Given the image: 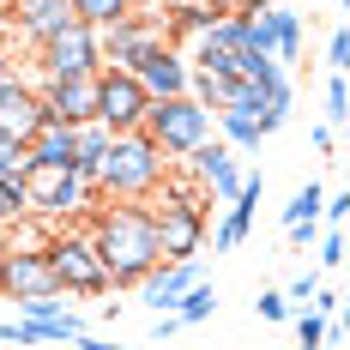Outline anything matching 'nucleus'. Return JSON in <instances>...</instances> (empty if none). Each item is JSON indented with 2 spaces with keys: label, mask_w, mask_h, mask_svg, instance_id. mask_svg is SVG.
<instances>
[{
  "label": "nucleus",
  "mask_w": 350,
  "mask_h": 350,
  "mask_svg": "<svg viewBox=\"0 0 350 350\" xmlns=\"http://www.w3.org/2000/svg\"><path fill=\"white\" fill-rule=\"evenodd\" d=\"M79 224L91 236V254L103 266L109 290H133L157 266V230H151V211L145 206H133V200H97Z\"/></svg>",
  "instance_id": "nucleus-1"
},
{
  "label": "nucleus",
  "mask_w": 350,
  "mask_h": 350,
  "mask_svg": "<svg viewBox=\"0 0 350 350\" xmlns=\"http://www.w3.org/2000/svg\"><path fill=\"white\" fill-rule=\"evenodd\" d=\"M170 170L175 163L145 133H121V139H109V157H103V170H97V200H133V206H145L163 187Z\"/></svg>",
  "instance_id": "nucleus-2"
},
{
  "label": "nucleus",
  "mask_w": 350,
  "mask_h": 350,
  "mask_svg": "<svg viewBox=\"0 0 350 350\" xmlns=\"http://www.w3.org/2000/svg\"><path fill=\"white\" fill-rule=\"evenodd\" d=\"M139 133L157 145L170 163H187V157H193V151L211 139V109H206V103H193V97H151Z\"/></svg>",
  "instance_id": "nucleus-3"
},
{
  "label": "nucleus",
  "mask_w": 350,
  "mask_h": 350,
  "mask_svg": "<svg viewBox=\"0 0 350 350\" xmlns=\"http://www.w3.org/2000/svg\"><path fill=\"white\" fill-rule=\"evenodd\" d=\"M18 187H25L31 217H42V224H79L85 211L97 206V187H91V181H79L72 170H42V163H31Z\"/></svg>",
  "instance_id": "nucleus-4"
},
{
  "label": "nucleus",
  "mask_w": 350,
  "mask_h": 350,
  "mask_svg": "<svg viewBox=\"0 0 350 350\" xmlns=\"http://www.w3.org/2000/svg\"><path fill=\"white\" fill-rule=\"evenodd\" d=\"M42 254H49V266H55L61 296H115V290H109V278H103V266H97V254H91L85 224H55Z\"/></svg>",
  "instance_id": "nucleus-5"
},
{
  "label": "nucleus",
  "mask_w": 350,
  "mask_h": 350,
  "mask_svg": "<svg viewBox=\"0 0 350 350\" xmlns=\"http://www.w3.org/2000/svg\"><path fill=\"white\" fill-rule=\"evenodd\" d=\"M145 85L133 72H115V67H97V127H103L109 139H121V133H139L145 127Z\"/></svg>",
  "instance_id": "nucleus-6"
},
{
  "label": "nucleus",
  "mask_w": 350,
  "mask_h": 350,
  "mask_svg": "<svg viewBox=\"0 0 350 350\" xmlns=\"http://www.w3.org/2000/svg\"><path fill=\"white\" fill-rule=\"evenodd\" d=\"M97 67H103V55H97V31L91 25H67V31H55L36 49V72L42 79H85Z\"/></svg>",
  "instance_id": "nucleus-7"
},
{
  "label": "nucleus",
  "mask_w": 350,
  "mask_h": 350,
  "mask_svg": "<svg viewBox=\"0 0 350 350\" xmlns=\"http://www.w3.org/2000/svg\"><path fill=\"white\" fill-rule=\"evenodd\" d=\"M36 97H42V121H55V127H91L97 121V72H85V79H42Z\"/></svg>",
  "instance_id": "nucleus-8"
},
{
  "label": "nucleus",
  "mask_w": 350,
  "mask_h": 350,
  "mask_svg": "<svg viewBox=\"0 0 350 350\" xmlns=\"http://www.w3.org/2000/svg\"><path fill=\"white\" fill-rule=\"evenodd\" d=\"M151 42H163V25H157V12H127L121 25L97 31V55H103V67L133 72V67H139V55L151 49Z\"/></svg>",
  "instance_id": "nucleus-9"
},
{
  "label": "nucleus",
  "mask_w": 350,
  "mask_h": 350,
  "mask_svg": "<svg viewBox=\"0 0 350 350\" xmlns=\"http://www.w3.org/2000/svg\"><path fill=\"white\" fill-rule=\"evenodd\" d=\"M181 55H187V67H193V72H217V79H236V72H242V55H247V49H242V25L224 12V18H217L211 31H200L193 42H187V49H181Z\"/></svg>",
  "instance_id": "nucleus-10"
},
{
  "label": "nucleus",
  "mask_w": 350,
  "mask_h": 350,
  "mask_svg": "<svg viewBox=\"0 0 350 350\" xmlns=\"http://www.w3.org/2000/svg\"><path fill=\"white\" fill-rule=\"evenodd\" d=\"M187 175L206 187L217 206H230L236 193H242V181H247V170H242V151H230L224 139H206L193 157H187Z\"/></svg>",
  "instance_id": "nucleus-11"
},
{
  "label": "nucleus",
  "mask_w": 350,
  "mask_h": 350,
  "mask_svg": "<svg viewBox=\"0 0 350 350\" xmlns=\"http://www.w3.org/2000/svg\"><path fill=\"white\" fill-rule=\"evenodd\" d=\"M0 296H61V284H55V266H49V254H36V247H0Z\"/></svg>",
  "instance_id": "nucleus-12"
},
{
  "label": "nucleus",
  "mask_w": 350,
  "mask_h": 350,
  "mask_svg": "<svg viewBox=\"0 0 350 350\" xmlns=\"http://www.w3.org/2000/svg\"><path fill=\"white\" fill-rule=\"evenodd\" d=\"M133 79L145 85V97H187V85H193V67H187V55L170 49V42H151L139 55V67Z\"/></svg>",
  "instance_id": "nucleus-13"
},
{
  "label": "nucleus",
  "mask_w": 350,
  "mask_h": 350,
  "mask_svg": "<svg viewBox=\"0 0 350 350\" xmlns=\"http://www.w3.org/2000/svg\"><path fill=\"white\" fill-rule=\"evenodd\" d=\"M6 25L18 31V42L42 49V42H49L55 31H67V25H79V18H72V6H67V0H12Z\"/></svg>",
  "instance_id": "nucleus-14"
},
{
  "label": "nucleus",
  "mask_w": 350,
  "mask_h": 350,
  "mask_svg": "<svg viewBox=\"0 0 350 350\" xmlns=\"http://www.w3.org/2000/svg\"><path fill=\"white\" fill-rule=\"evenodd\" d=\"M187 284H200V260H157L133 290H139L157 314H175V302L187 296Z\"/></svg>",
  "instance_id": "nucleus-15"
},
{
  "label": "nucleus",
  "mask_w": 350,
  "mask_h": 350,
  "mask_svg": "<svg viewBox=\"0 0 350 350\" xmlns=\"http://www.w3.org/2000/svg\"><path fill=\"white\" fill-rule=\"evenodd\" d=\"M260 193H266V181H260V175H247V181H242V193L230 200V211H224V217H217V230H211V254H230V247H242V242H247Z\"/></svg>",
  "instance_id": "nucleus-16"
},
{
  "label": "nucleus",
  "mask_w": 350,
  "mask_h": 350,
  "mask_svg": "<svg viewBox=\"0 0 350 350\" xmlns=\"http://www.w3.org/2000/svg\"><path fill=\"white\" fill-rule=\"evenodd\" d=\"M72 151H79V127L42 121L36 139H31V163H42V170H72Z\"/></svg>",
  "instance_id": "nucleus-17"
},
{
  "label": "nucleus",
  "mask_w": 350,
  "mask_h": 350,
  "mask_svg": "<svg viewBox=\"0 0 350 350\" xmlns=\"http://www.w3.org/2000/svg\"><path fill=\"white\" fill-rule=\"evenodd\" d=\"M266 25H272V61H278V67H296V61H302V12L266 6Z\"/></svg>",
  "instance_id": "nucleus-18"
},
{
  "label": "nucleus",
  "mask_w": 350,
  "mask_h": 350,
  "mask_svg": "<svg viewBox=\"0 0 350 350\" xmlns=\"http://www.w3.org/2000/svg\"><path fill=\"white\" fill-rule=\"evenodd\" d=\"M211 127H217V139L230 145V151H254V145L266 139V133H260V121L242 115V109H217V115H211Z\"/></svg>",
  "instance_id": "nucleus-19"
},
{
  "label": "nucleus",
  "mask_w": 350,
  "mask_h": 350,
  "mask_svg": "<svg viewBox=\"0 0 350 350\" xmlns=\"http://www.w3.org/2000/svg\"><path fill=\"white\" fill-rule=\"evenodd\" d=\"M103 157H109V133L97 127V121H91V127H79V151H72V175L97 187V170H103Z\"/></svg>",
  "instance_id": "nucleus-20"
},
{
  "label": "nucleus",
  "mask_w": 350,
  "mask_h": 350,
  "mask_svg": "<svg viewBox=\"0 0 350 350\" xmlns=\"http://www.w3.org/2000/svg\"><path fill=\"white\" fill-rule=\"evenodd\" d=\"M67 6H72V18L91 25V31H109V25H121V18L133 12L127 0H67Z\"/></svg>",
  "instance_id": "nucleus-21"
},
{
  "label": "nucleus",
  "mask_w": 350,
  "mask_h": 350,
  "mask_svg": "<svg viewBox=\"0 0 350 350\" xmlns=\"http://www.w3.org/2000/svg\"><path fill=\"white\" fill-rule=\"evenodd\" d=\"M211 308H217V290L211 284H187V296L175 302V320L181 326H200V320H211Z\"/></svg>",
  "instance_id": "nucleus-22"
},
{
  "label": "nucleus",
  "mask_w": 350,
  "mask_h": 350,
  "mask_svg": "<svg viewBox=\"0 0 350 350\" xmlns=\"http://www.w3.org/2000/svg\"><path fill=\"white\" fill-rule=\"evenodd\" d=\"M320 200H326L320 181H302V187L290 193V206H284V230H290V224H320Z\"/></svg>",
  "instance_id": "nucleus-23"
},
{
  "label": "nucleus",
  "mask_w": 350,
  "mask_h": 350,
  "mask_svg": "<svg viewBox=\"0 0 350 350\" xmlns=\"http://www.w3.org/2000/svg\"><path fill=\"white\" fill-rule=\"evenodd\" d=\"M25 170H31V145L0 133V181H25Z\"/></svg>",
  "instance_id": "nucleus-24"
},
{
  "label": "nucleus",
  "mask_w": 350,
  "mask_h": 350,
  "mask_svg": "<svg viewBox=\"0 0 350 350\" xmlns=\"http://www.w3.org/2000/svg\"><path fill=\"white\" fill-rule=\"evenodd\" d=\"M350 115V91H345V72H326V127L338 133Z\"/></svg>",
  "instance_id": "nucleus-25"
},
{
  "label": "nucleus",
  "mask_w": 350,
  "mask_h": 350,
  "mask_svg": "<svg viewBox=\"0 0 350 350\" xmlns=\"http://www.w3.org/2000/svg\"><path fill=\"white\" fill-rule=\"evenodd\" d=\"M31 206H25V187L18 181H0V230H12V224H25Z\"/></svg>",
  "instance_id": "nucleus-26"
},
{
  "label": "nucleus",
  "mask_w": 350,
  "mask_h": 350,
  "mask_svg": "<svg viewBox=\"0 0 350 350\" xmlns=\"http://www.w3.org/2000/svg\"><path fill=\"white\" fill-rule=\"evenodd\" d=\"M296 350H326V314H314V308L296 314Z\"/></svg>",
  "instance_id": "nucleus-27"
},
{
  "label": "nucleus",
  "mask_w": 350,
  "mask_h": 350,
  "mask_svg": "<svg viewBox=\"0 0 350 350\" xmlns=\"http://www.w3.org/2000/svg\"><path fill=\"white\" fill-rule=\"evenodd\" d=\"M61 314H72L61 296H18V320H61Z\"/></svg>",
  "instance_id": "nucleus-28"
},
{
  "label": "nucleus",
  "mask_w": 350,
  "mask_h": 350,
  "mask_svg": "<svg viewBox=\"0 0 350 350\" xmlns=\"http://www.w3.org/2000/svg\"><path fill=\"white\" fill-rule=\"evenodd\" d=\"M350 67V36L345 25H332V36H326V72H345Z\"/></svg>",
  "instance_id": "nucleus-29"
},
{
  "label": "nucleus",
  "mask_w": 350,
  "mask_h": 350,
  "mask_svg": "<svg viewBox=\"0 0 350 350\" xmlns=\"http://www.w3.org/2000/svg\"><path fill=\"white\" fill-rule=\"evenodd\" d=\"M314 290H320V278H314V272H296V278L284 284V296H290V302H314Z\"/></svg>",
  "instance_id": "nucleus-30"
},
{
  "label": "nucleus",
  "mask_w": 350,
  "mask_h": 350,
  "mask_svg": "<svg viewBox=\"0 0 350 350\" xmlns=\"http://www.w3.org/2000/svg\"><path fill=\"white\" fill-rule=\"evenodd\" d=\"M260 320H290V296L284 290H266L260 296Z\"/></svg>",
  "instance_id": "nucleus-31"
},
{
  "label": "nucleus",
  "mask_w": 350,
  "mask_h": 350,
  "mask_svg": "<svg viewBox=\"0 0 350 350\" xmlns=\"http://www.w3.org/2000/svg\"><path fill=\"white\" fill-rule=\"evenodd\" d=\"M320 266H326V272H332V266H345V236H338V230L320 242Z\"/></svg>",
  "instance_id": "nucleus-32"
},
{
  "label": "nucleus",
  "mask_w": 350,
  "mask_h": 350,
  "mask_svg": "<svg viewBox=\"0 0 350 350\" xmlns=\"http://www.w3.org/2000/svg\"><path fill=\"white\" fill-rule=\"evenodd\" d=\"M175 332H181V320H175V314H157V320H151V338H157V345L175 338Z\"/></svg>",
  "instance_id": "nucleus-33"
},
{
  "label": "nucleus",
  "mask_w": 350,
  "mask_h": 350,
  "mask_svg": "<svg viewBox=\"0 0 350 350\" xmlns=\"http://www.w3.org/2000/svg\"><path fill=\"white\" fill-rule=\"evenodd\" d=\"M320 211H326V217H332V224H345V211H350V200H345V193H332V200H320Z\"/></svg>",
  "instance_id": "nucleus-34"
},
{
  "label": "nucleus",
  "mask_w": 350,
  "mask_h": 350,
  "mask_svg": "<svg viewBox=\"0 0 350 350\" xmlns=\"http://www.w3.org/2000/svg\"><path fill=\"white\" fill-rule=\"evenodd\" d=\"M72 350H121V345H109V338H91V332H79V338H72Z\"/></svg>",
  "instance_id": "nucleus-35"
},
{
  "label": "nucleus",
  "mask_w": 350,
  "mask_h": 350,
  "mask_svg": "<svg viewBox=\"0 0 350 350\" xmlns=\"http://www.w3.org/2000/svg\"><path fill=\"white\" fill-rule=\"evenodd\" d=\"M314 145H320V157H332V151H338V133H332V127H320Z\"/></svg>",
  "instance_id": "nucleus-36"
},
{
  "label": "nucleus",
  "mask_w": 350,
  "mask_h": 350,
  "mask_svg": "<svg viewBox=\"0 0 350 350\" xmlns=\"http://www.w3.org/2000/svg\"><path fill=\"white\" fill-rule=\"evenodd\" d=\"M6 55H12V31L0 25V72H6Z\"/></svg>",
  "instance_id": "nucleus-37"
},
{
  "label": "nucleus",
  "mask_w": 350,
  "mask_h": 350,
  "mask_svg": "<svg viewBox=\"0 0 350 350\" xmlns=\"http://www.w3.org/2000/svg\"><path fill=\"white\" fill-rule=\"evenodd\" d=\"M200 6H217V12H230V6H236V0H200Z\"/></svg>",
  "instance_id": "nucleus-38"
},
{
  "label": "nucleus",
  "mask_w": 350,
  "mask_h": 350,
  "mask_svg": "<svg viewBox=\"0 0 350 350\" xmlns=\"http://www.w3.org/2000/svg\"><path fill=\"white\" fill-rule=\"evenodd\" d=\"M127 6H133V12H145V6H157V0H127Z\"/></svg>",
  "instance_id": "nucleus-39"
},
{
  "label": "nucleus",
  "mask_w": 350,
  "mask_h": 350,
  "mask_svg": "<svg viewBox=\"0 0 350 350\" xmlns=\"http://www.w3.org/2000/svg\"><path fill=\"white\" fill-rule=\"evenodd\" d=\"M6 12H12V0H0V18H6Z\"/></svg>",
  "instance_id": "nucleus-40"
}]
</instances>
